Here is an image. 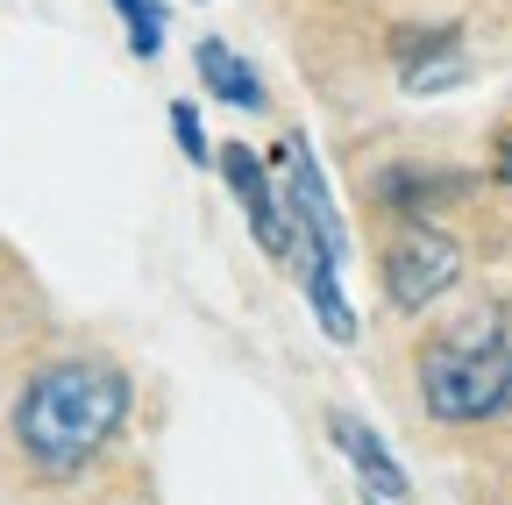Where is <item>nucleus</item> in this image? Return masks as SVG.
Instances as JSON below:
<instances>
[{
    "label": "nucleus",
    "mask_w": 512,
    "mask_h": 505,
    "mask_svg": "<svg viewBox=\"0 0 512 505\" xmlns=\"http://www.w3.org/2000/svg\"><path fill=\"white\" fill-rule=\"evenodd\" d=\"M128 420V377L107 363H50L29 377V392L15 406V441L43 477H72L93 456H107V441Z\"/></svg>",
    "instance_id": "1"
},
{
    "label": "nucleus",
    "mask_w": 512,
    "mask_h": 505,
    "mask_svg": "<svg viewBox=\"0 0 512 505\" xmlns=\"http://www.w3.org/2000/svg\"><path fill=\"white\" fill-rule=\"evenodd\" d=\"M420 399L448 427L512 413V321L505 313H484V321L420 349Z\"/></svg>",
    "instance_id": "2"
},
{
    "label": "nucleus",
    "mask_w": 512,
    "mask_h": 505,
    "mask_svg": "<svg viewBox=\"0 0 512 505\" xmlns=\"http://www.w3.org/2000/svg\"><path fill=\"white\" fill-rule=\"evenodd\" d=\"M285 214H292V249L285 257H299L306 271H335L349 264V228L335 214V193H328V178H320L313 150L292 136L285 143Z\"/></svg>",
    "instance_id": "3"
},
{
    "label": "nucleus",
    "mask_w": 512,
    "mask_h": 505,
    "mask_svg": "<svg viewBox=\"0 0 512 505\" xmlns=\"http://www.w3.org/2000/svg\"><path fill=\"white\" fill-rule=\"evenodd\" d=\"M456 278H463V249L448 242L441 228H427V221H406L392 235V249H384V292H392L399 313L434 306Z\"/></svg>",
    "instance_id": "4"
},
{
    "label": "nucleus",
    "mask_w": 512,
    "mask_h": 505,
    "mask_svg": "<svg viewBox=\"0 0 512 505\" xmlns=\"http://www.w3.org/2000/svg\"><path fill=\"white\" fill-rule=\"evenodd\" d=\"M221 178H228V193H235V200H242V214H249L256 249L285 257V249H292V228H285V207H278V193H271V171H264V157H256V150H242V143H228V150H221Z\"/></svg>",
    "instance_id": "5"
},
{
    "label": "nucleus",
    "mask_w": 512,
    "mask_h": 505,
    "mask_svg": "<svg viewBox=\"0 0 512 505\" xmlns=\"http://www.w3.org/2000/svg\"><path fill=\"white\" fill-rule=\"evenodd\" d=\"M328 434H335V449L356 463V477H363V491H370V498H384V505L406 498V463L377 441V427H370V420H356V413H342V406H335V413H328Z\"/></svg>",
    "instance_id": "6"
},
{
    "label": "nucleus",
    "mask_w": 512,
    "mask_h": 505,
    "mask_svg": "<svg viewBox=\"0 0 512 505\" xmlns=\"http://www.w3.org/2000/svg\"><path fill=\"white\" fill-rule=\"evenodd\" d=\"M192 65H200V86H207L214 100H228V107H242V114L271 107V93H264V79H256V65H242V57H235L221 36H200V43H192Z\"/></svg>",
    "instance_id": "7"
},
{
    "label": "nucleus",
    "mask_w": 512,
    "mask_h": 505,
    "mask_svg": "<svg viewBox=\"0 0 512 505\" xmlns=\"http://www.w3.org/2000/svg\"><path fill=\"white\" fill-rule=\"evenodd\" d=\"M107 8L121 15L128 50H136V65H150V57L164 50V0H107Z\"/></svg>",
    "instance_id": "8"
},
{
    "label": "nucleus",
    "mask_w": 512,
    "mask_h": 505,
    "mask_svg": "<svg viewBox=\"0 0 512 505\" xmlns=\"http://www.w3.org/2000/svg\"><path fill=\"white\" fill-rule=\"evenodd\" d=\"M456 79H463L456 36H427V57H420V65H406V93H441V86H456Z\"/></svg>",
    "instance_id": "9"
},
{
    "label": "nucleus",
    "mask_w": 512,
    "mask_h": 505,
    "mask_svg": "<svg viewBox=\"0 0 512 505\" xmlns=\"http://www.w3.org/2000/svg\"><path fill=\"white\" fill-rule=\"evenodd\" d=\"M171 136H178V150L192 164H207V129H200V107L192 100H171Z\"/></svg>",
    "instance_id": "10"
},
{
    "label": "nucleus",
    "mask_w": 512,
    "mask_h": 505,
    "mask_svg": "<svg viewBox=\"0 0 512 505\" xmlns=\"http://www.w3.org/2000/svg\"><path fill=\"white\" fill-rule=\"evenodd\" d=\"M498 171H505V178H512V143H505V164H498Z\"/></svg>",
    "instance_id": "11"
}]
</instances>
